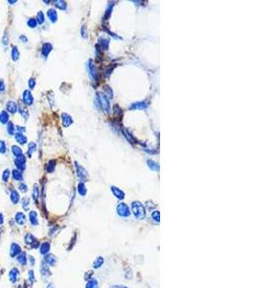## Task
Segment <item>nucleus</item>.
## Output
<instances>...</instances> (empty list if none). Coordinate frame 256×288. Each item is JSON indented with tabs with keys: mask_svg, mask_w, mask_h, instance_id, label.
<instances>
[{
	"mask_svg": "<svg viewBox=\"0 0 256 288\" xmlns=\"http://www.w3.org/2000/svg\"><path fill=\"white\" fill-rule=\"evenodd\" d=\"M29 279H30L31 282L35 281V275H34L33 271H29Z\"/></svg>",
	"mask_w": 256,
	"mask_h": 288,
	"instance_id": "50",
	"label": "nucleus"
},
{
	"mask_svg": "<svg viewBox=\"0 0 256 288\" xmlns=\"http://www.w3.org/2000/svg\"><path fill=\"white\" fill-rule=\"evenodd\" d=\"M35 86H36V80L34 78H31L30 80H29V88L31 89H33L35 88Z\"/></svg>",
	"mask_w": 256,
	"mask_h": 288,
	"instance_id": "47",
	"label": "nucleus"
},
{
	"mask_svg": "<svg viewBox=\"0 0 256 288\" xmlns=\"http://www.w3.org/2000/svg\"><path fill=\"white\" fill-rule=\"evenodd\" d=\"M55 166H56V162H55V160H50L46 165L47 172H49V173L53 172V171L55 170Z\"/></svg>",
	"mask_w": 256,
	"mask_h": 288,
	"instance_id": "34",
	"label": "nucleus"
},
{
	"mask_svg": "<svg viewBox=\"0 0 256 288\" xmlns=\"http://www.w3.org/2000/svg\"><path fill=\"white\" fill-rule=\"evenodd\" d=\"M19 188H20L21 191L24 192V193L28 190V189H27V186H26V184H20V186H19Z\"/></svg>",
	"mask_w": 256,
	"mask_h": 288,
	"instance_id": "51",
	"label": "nucleus"
},
{
	"mask_svg": "<svg viewBox=\"0 0 256 288\" xmlns=\"http://www.w3.org/2000/svg\"><path fill=\"white\" fill-rule=\"evenodd\" d=\"M111 288H128L126 286H123V285H113Z\"/></svg>",
	"mask_w": 256,
	"mask_h": 288,
	"instance_id": "54",
	"label": "nucleus"
},
{
	"mask_svg": "<svg viewBox=\"0 0 256 288\" xmlns=\"http://www.w3.org/2000/svg\"><path fill=\"white\" fill-rule=\"evenodd\" d=\"M17 261L19 262L21 265H25L26 262H27V257H26V253H21L19 255H17Z\"/></svg>",
	"mask_w": 256,
	"mask_h": 288,
	"instance_id": "28",
	"label": "nucleus"
},
{
	"mask_svg": "<svg viewBox=\"0 0 256 288\" xmlns=\"http://www.w3.org/2000/svg\"><path fill=\"white\" fill-rule=\"evenodd\" d=\"M25 242H26V244L30 245V246H31L32 248H38V240L36 239V237H35V236L32 235V234H30V233L26 234V236H25Z\"/></svg>",
	"mask_w": 256,
	"mask_h": 288,
	"instance_id": "6",
	"label": "nucleus"
},
{
	"mask_svg": "<svg viewBox=\"0 0 256 288\" xmlns=\"http://www.w3.org/2000/svg\"><path fill=\"white\" fill-rule=\"evenodd\" d=\"M9 177H10V170L9 169H6V170L3 172V175H2V179H3L4 182H7L9 180Z\"/></svg>",
	"mask_w": 256,
	"mask_h": 288,
	"instance_id": "44",
	"label": "nucleus"
},
{
	"mask_svg": "<svg viewBox=\"0 0 256 288\" xmlns=\"http://www.w3.org/2000/svg\"><path fill=\"white\" fill-rule=\"evenodd\" d=\"M49 250H50V244H49V242H44V243H42L41 246H40V253H42V255H46V253L49 252Z\"/></svg>",
	"mask_w": 256,
	"mask_h": 288,
	"instance_id": "25",
	"label": "nucleus"
},
{
	"mask_svg": "<svg viewBox=\"0 0 256 288\" xmlns=\"http://www.w3.org/2000/svg\"><path fill=\"white\" fill-rule=\"evenodd\" d=\"M152 217H153V219H154L155 221L159 222L160 221V213H159V211H158V210L154 211V212H153V214H152Z\"/></svg>",
	"mask_w": 256,
	"mask_h": 288,
	"instance_id": "42",
	"label": "nucleus"
},
{
	"mask_svg": "<svg viewBox=\"0 0 256 288\" xmlns=\"http://www.w3.org/2000/svg\"><path fill=\"white\" fill-rule=\"evenodd\" d=\"M97 46L98 47L100 46L101 47V49H107V47H109V41H107V39H100Z\"/></svg>",
	"mask_w": 256,
	"mask_h": 288,
	"instance_id": "27",
	"label": "nucleus"
},
{
	"mask_svg": "<svg viewBox=\"0 0 256 288\" xmlns=\"http://www.w3.org/2000/svg\"><path fill=\"white\" fill-rule=\"evenodd\" d=\"M20 251H21V249H20L19 245L17 244V243H13L12 246H11V250H10L11 257H17V255H18V253H20Z\"/></svg>",
	"mask_w": 256,
	"mask_h": 288,
	"instance_id": "13",
	"label": "nucleus"
},
{
	"mask_svg": "<svg viewBox=\"0 0 256 288\" xmlns=\"http://www.w3.org/2000/svg\"><path fill=\"white\" fill-rule=\"evenodd\" d=\"M36 145L34 143V142H31V143L29 144V149H28V156L29 157H31V155L36 151Z\"/></svg>",
	"mask_w": 256,
	"mask_h": 288,
	"instance_id": "37",
	"label": "nucleus"
},
{
	"mask_svg": "<svg viewBox=\"0 0 256 288\" xmlns=\"http://www.w3.org/2000/svg\"><path fill=\"white\" fill-rule=\"evenodd\" d=\"M103 263H104V258L101 257H97L96 259H95L94 262H93V268H95V269L100 268L103 265Z\"/></svg>",
	"mask_w": 256,
	"mask_h": 288,
	"instance_id": "32",
	"label": "nucleus"
},
{
	"mask_svg": "<svg viewBox=\"0 0 256 288\" xmlns=\"http://www.w3.org/2000/svg\"><path fill=\"white\" fill-rule=\"evenodd\" d=\"M86 288H98V281L96 279H89L86 283Z\"/></svg>",
	"mask_w": 256,
	"mask_h": 288,
	"instance_id": "29",
	"label": "nucleus"
},
{
	"mask_svg": "<svg viewBox=\"0 0 256 288\" xmlns=\"http://www.w3.org/2000/svg\"><path fill=\"white\" fill-rule=\"evenodd\" d=\"M41 273L43 276H49L50 275V270L48 266L45 265V264H42L41 265Z\"/></svg>",
	"mask_w": 256,
	"mask_h": 288,
	"instance_id": "38",
	"label": "nucleus"
},
{
	"mask_svg": "<svg viewBox=\"0 0 256 288\" xmlns=\"http://www.w3.org/2000/svg\"><path fill=\"white\" fill-rule=\"evenodd\" d=\"M47 15H48L49 19L51 20V22H56L57 19H58V15H57V12L55 11L54 9H49L48 12H47Z\"/></svg>",
	"mask_w": 256,
	"mask_h": 288,
	"instance_id": "18",
	"label": "nucleus"
},
{
	"mask_svg": "<svg viewBox=\"0 0 256 288\" xmlns=\"http://www.w3.org/2000/svg\"><path fill=\"white\" fill-rule=\"evenodd\" d=\"M113 110H114V114L115 115H122V110L120 109V107L118 105H114V108H113Z\"/></svg>",
	"mask_w": 256,
	"mask_h": 288,
	"instance_id": "45",
	"label": "nucleus"
},
{
	"mask_svg": "<svg viewBox=\"0 0 256 288\" xmlns=\"http://www.w3.org/2000/svg\"><path fill=\"white\" fill-rule=\"evenodd\" d=\"M5 90V84L3 80L0 81V91H4Z\"/></svg>",
	"mask_w": 256,
	"mask_h": 288,
	"instance_id": "53",
	"label": "nucleus"
},
{
	"mask_svg": "<svg viewBox=\"0 0 256 288\" xmlns=\"http://www.w3.org/2000/svg\"><path fill=\"white\" fill-rule=\"evenodd\" d=\"M30 262L32 263V265H33V264L35 263V259H34V257H30Z\"/></svg>",
	"mask_w": 256,
	"mask_h": 288,
	"instance_id": "56",
	"label": "nucleus"
},
{
	"mask_svg": "<svg viewBox=\"0 0 256 288\" xmlns=\"http://www.w3.org/2000/svg\"><path fill=\"white\" fill-rule=\"evenodd\" d=\"M15 221L18 225H24L26 222V216L24 213L22 212H17V215H15Z\"/></svg>",
	"mask_w": 256,
	"mask_h": 288,
	"instance_id": "17",
	"label": "nucleus"
},
{
	"mask_svg": "<svg viewBox=\"0 0 256 288\" xmlns=\"http://www.w3.org/2000/svg\"><path fill=\"white\" fill-rule=\"evenodd\" d=\"M15 165H17V167L19 169V170H24L25 169V162H26V158L23 155H20V156H18V157H17V158H15Z\"/></svg>",
	"mask_w": 256,
	"mask_h": 288,
	"instance_id": "7",
	"label": "nucleus"
},
{
	"mask_svg": "<svg viewBox=\"0 0 256 288\" xmlns=\"http://www.w3.org/2000/svg\"><path fill=\"white\" fill-rule=\"evenodd\" d=\"M111 9H112V8H110V9H109H109H107V12H105V18H109V17L110 14H111Z\"/></svg>",
	"mask_w": 256,
	"mask_h": 288,
	"instance_id": "52",
	"label": "nucleus"
},
{
	"mask_svg": "<svg viewBox=\"0 0 256 288\" xmlns=\"http://www.w3.org/2000/svg\"><path fill=\"white\" fill-rule=\"evenodd\" d=\"M29 220H30V223L32 224V225H34V226L38 225V213L34 210L30 211V213H29Z\"/></svg>",
	"mask_w": 256,
	"mask_h": 288,
	"instance_id": "14",
	"label": "nucleus"
},
{
	"mask_svg": "<svg viewBox=\"0 0 256 288\" xmlns=\"http://www.w3.org/2000/svg\"><path fill=\"white\" fill-rule=\"evenodd\" d=\"M28 206H29V199H27V198H24V199L22 200V207L24 208L25 210H27Z\"/></svg>",
	"mask_w": 256,
	"mask_h": 288,
	"instance_id": "49",
	"label": "nucleus"
},
{
	"mask_svg": "<svg viewBox=\"0 0 256 288\" xmlns=\"http://www.w3.org/2000/svg\"><path fill=\"white\" fill-rule=\"evenodd\" d=\"M47 288H53V284H50V285H48V287H47Z\"/></svg>",
	"mask_w": 256,
	"mask_h": 288,
	"instance_id": "58",
	"label": "nucleus"
},
{
	"mask_svg": "<svg viewBox=\"0 0 256 288\" xmlns=\"http://www.w3.org/2000/svg\"><path fill=\"white\" fill-rule=\"evenodd\" d=\"M147 164H148V166H149V168H151L152 170H154V171H158V170H159V165H158V163L154 162V160H147Z\"/></svg>",
	"mask_w": 256,
	"mask_h": 288,
	"instance_id": "23",
	"label": "nucleus"
},
{
	"mask_svg": "<svg viewBox=\"0 0 256 288\" xmlns=\"http://www.w3.org/2000/svg\"><path fill=\"white\" fill-rule=\"evenodd\" d=\"M6 152V145H5V142L3 140H0V153L4 154Z\"/></svg>",
	"mask_w": 256,
	"mask_h": 288,
	"instance_id": "46",
	"label": "nucleus"
},
{
	"mask_svg": "<svg viewBox=\"0 0 256 288\" xmlns=\"http://www.w3.org/2000/svg\"><path fill=\"white\" fill-rule=\"evenodd\" d=\"M8 120H9V114H8V112H5V110L1 112V113H0V122L3 124H6L8 122Z\"/></svg>",
	"mask_w": 256,
	"mask_h": 288,
	"instance_id": "30",
	"label": "nucleus"
},
{
	"mask_svg": "<svg viewBox=\"0 0 256 288\" xmlns=\"http://www.w3.org/2000/svg\"><path fill=\"white\" fill-rule=\"evenodd\" d=\"M6 108L8 110V112H10L11 113H15L17 112V103L14 101H9L7 103Z\"/></svg>",
	"mask_w": 256,
	"mask_h": 288,
	"instance_id": "16",
	"label": "nucleus"
},
{
	"mask_svg": "<svg viewBox=\"0 0 256 288\" xmlns=\"http://www.w3.org/2000/svg\"><path fill=\"white\" fill-rule=\"evenodd\" d=\"M52 48H53V46H52L51 43H49V42L44 43L43 46H42V49H41L42 55H43L44 57H47L49 55V53L52 51Z\"/></svg>",
	"mask_w": 256,
	"mask_h": 288,
	"instance_id": "15",
	"label": "nucleus"
},
{
	"mask_svg": "<svg viewBox=\"0 0 256 288\" xmlns=\"http://www.w3.org/2000/svg\"><path fill=\"white\" fill-rule=\"evenodd\" d=\"M20 39H22V41H23V39H24L25 41H27V39H26L25 37H23V36H21V37H20Z\"/></svg>",
	"mask_w": 256,
	"mask_h": 288,
	"instance_id": "57",
	"label": "nucleus"
},
{
	"mask_svg": "<svg viewBox=\"0 0 256 288\" xmlns=\"http://www.w3.org/2000/svg\"><path fill=\"white\" fill-rule=\"evenodd\" d=\"M97 99L99 100L100 106L103 109V110L105 113H109L110 112V103L109 100L105 96V94H104L103 92H98L97 93Z\"/></svg>",
	"mask_w": 256,
	"mask_h": 288,
	"instance_id": "2",
	"label": "nucleus"
},
{
	"mask_svg": "<svg viewBox=\"0 0 256 288\" xmlns=\"http://www.w3.org/2000/svg\"><path fill=\"white\" fill-rule=\"evenodd\" d=\"M148 107V104L146 101H141V102H135L133 103L130 107V110H145Z\"/></svg>",
	"mask_w": 256,
	"mask_h": 288,
	"instance_id": "10",
	"label": "nucleus"
},
{
	"mask_svg": "<svg viewBox=\"0 0 256 288\" xmlns=\"http://www.w3.org/2000/svg\"><path fill=\"white\" fill-rule=\"evenodd\" d=\"M12 152H13V154L15 155L17 157H18V156H20V155H22V150H21L18 146H15V145L12 146Z\"/></svg>",
	"mask_w": 256,
	"mask_h": 288,
	"instance_id": "36",
	"label": "nucleus"
},
{
	"mask_svg": "<svg viewBox=\"0 0 256 288\" xmlns=\"http://www.w3.org/2000/svg\"><path fill=\"white\" fill-rule=\"evenodd\" d=\"M44 260H45L46 264L51 265V266H54L57 262V258L55 257V255H47L45 257V258H44Z\"/></svg>",
	"mask_w": 256,
	"mask_h": 288,
	"instance_id": "19",
	"label": "nucleus"
},
{
	"mask_svg": "<svg viewBox=\"0 0 256 288\" xmlns=\"http://www.w3.org/2000/svg\"><path fill=\"white\" fill-rule=\"evenodd\" d=\"M22 98H23V102H24V104L28 105V106H31L32 104H33L34 97H33V95H32L30 90H25L24 92H23Z\"/></svg>",
	"mask_w": 256,
	"mask_h": 288,
	"instance_id": "8",
	"label": "nucleus"
},
{
	"mask_svg": "<svg viewBox=\"0 0 256 288\" xmlns=\"http://www.w3.org/2000/svg\"><path fill=\"white\" fill-rule=\"evenodd\" d=\"M11 200L14 204H17L18 201H19V194L17 190H13L12 193H11Z\"/></svg>",
	"mask_w": 256,
	"mask_h": 288,
	"instance_id": "26",
	"label": "nucleus"
},
{
	"mask_svg": "<svg viewBox=\"0 0 256 288\" xmlns=\"http://www.w3.org/2000/svg\"><path fill=\"white\" fill-rule=\"evenodd\" d=\"M15 139H17V141L20 144H25L26 142H27V137H26L22 133H19V132L15 134Z\"/></svg>",
	"mask_w": 256,
	"mask_h": 288,
	"instance_id": "20",
	"label": "nucleus"
},
{
	"mask_svg": "<svg viewBox=\"0 0 256 288\" xmlns=\"http://www.w3.org/2000/svg\"><path fill=\"white\" fill-rule=\"evenodd\" d=\"M44 22V15L42 12H38V19H36V23L38 24H42Z\"/></svg>",
	"mask_w": 256,
	"mask_h": 288,
	"instance_id": "41",
	"label": "nucleus"
},
{
	"mask_svg": "<svg viewBox=\"0 0 256 288\" xmlns=\"http://www.w3.org/2000/svg\"><path fill=\"white\" fill-rule=\"evenodd\" d=\"M110 188H111L112 193L114 194V196L117 198V199L123 200L124 198H125V193H124L123 190H121L119 187H116L114 186H110Z\"/></svg>",
	"mask_w": 256,
	"mask_h": 288,
	"instance_id": "9",
	"label": "nucleus"
},
{
	"mask_svg": "<svg viewBox=\"0 0 256 288\" xmlns=\"http://www.w3.org/2000/svg\"><path fill=\"white\" fill-rule=\"evenodd\" d=\"M3 222H4V218H3V215L0 213V225H2L3 224Z\"/></svg>",
	"mask_w": 256,
	"mask_h": 288,
	"instance_id": "55",
	"label": "nucleus"
},
{
	"mask_svg": "<svg viewBox=\"0 0 256 288\" xmlns=\"http://www.w3.org/2000/svg\"><path fill=\"white\" fill-rule=\"evenodd\" d=\"M54 4L58 9L60 10H66V2L65 1H62V0H55L54 1Z\"/></svg>",
	"mask_w": 256,
	"mask_h": 288,
	"instance_id": "22",
	"label": "nucleus"
},
{
	"mask_svg": "<svg viewBox=\"0 0 256 288\" xmlns=\"http://www.w3.org/2000/svg\"><path fill=\"white\" fill-rule=\"evenodd\" d=\"M78 192L81 196H86V184H84L83 182L80 183L78 184Z\"/></svg>",
	"mask_w": 256,
	"mask_h": 288,
	"instance_id": "24",
	"label": "nucleus"
},
{
	"mask_svg": "<svg viewBox=\"0 0 256 288\" xmlns=\"http://www.w3.org/2000/svg\"><path fill=\"white\" fill-rule=\"evenodd\" d=\"M12 58L14 61H17L18 58H19V52H18V49L17 46L13 47V51H12Z\"/></svg>",
	"mask_w": 256,
	"mask_h": 288,
	"instance_id": "35",
	"label": "nucleus"
},
{
	"mask_svg": "<svg viewBox=\"0 0 256 288\" xmlns=\"http://www.w3.org/2000/svg\"><path fill=\"white\" fill-rule=\"evenodd\" d=\"M75 166H76V171H77V175L79 177V179L81 181L86 182L88 180V172L84 169L81 164H79L77 162H75Z\"/></svg>",
	"mask_w": 256,
	"mask_h": 288,
	"instance_id": "5",
	"label": "nucleus"
},
{
	"mask_svg": "<svg viewBox=\"0 0 256 288\" xmlns=\"http://www.w3.org/2000/svg\"><path fill=\"white\" fill-rule=\"evenodd\" d=\"M62 124L64 127H69L71 124L73 123V118L68 114V113L63 112L62 113Z\"/></svg>",
	"mask_w": 256,
	"mask_h": 288,
	"instance_id": "11",
	"label": "nucleus"
},
{
	"mask_svg": "<svg viewBox=\"0 0 256 288\" xmlns=\"http://www.w3.org/2000/svg\"><path fill=\"white\" fill-rule=\"evenodd\" d=\"M36 20L35 19V18H30V19L28 20V26L29 27H31V28H35L36 26Z\"/></svg>",
	"mask_w": 256,
	"mask_h": 288,
	"instance_id": "43",
	"label": "nucleus"
},
{
	"mask_svg": "<svg viewBox=\"0 0 256 288\" xmlns=\"http://www.w3.org/2000/svg\"><path fill=\"white\" fill-rule=\"evenodd\" d=\"M81 34H82V36H83V38H86V37H88V31H86V27L84 25L81 29Z\"/></svg>",
	"mask_w": 256,
	"mask_h": 288,
	"instance_id": "48",
	"label": "nucleus"
},
{
	"mask_svg": "<svg viewBox=\"0 0 256 288\" xmlns=\"http://www.w3.org/2000/svg\"><path fill=\"white\" fill-rule=\"evenodd\" d=\"M123 134H124V136H125L126 138L128 139V141L130 142V143H131V144H135L136 143V140L133 138V136L131 134L129 133L128 130L124 129V130H123Z\"/></svg>",
	"mask_w": 256,
	"mask_h": 288,
	"instance_id": "21",
	"label": "nucleus"
},
{
	"mask_svg": "<svg viewBox=\"0 0 256 288\" xmlns=\"http://www.w3.org/2000/svg\"><path fill=\"white\" fill-rule=\"evenodd\" d=\"M105 93H107V95H105L107 97H109L110 99L113 97V92H112V89L110 88V86H105Z\"/></svg>",
	"mask_w": 256,
	"mask_h": 288,
	"instance_id": "39",
	"label": "nucleus"
},
{
	"mask_svg": "<svg viewBox=\"0 0 256 288\" xmlns=\"http://www.w3.org/2000/svg\"><path fill=\"white\" fill-rule=\"evenodd\" d=\"M13 177H14V179L15 180V181H19L21 182L23 180V176H22V173L20 172V171H18V170H15L13 171Z\"/></svg>",
	"mask_w": 256,
	"mask_h": 288,
	"instance_id": "33",
	"label": "nucleus"
},
{
	"mask_svg": "<svg viewBox=\"0 0 256 288\" xmlns=\"http://www.w3.org/2000/svg\"><path fill=\"white\" fill-rule=\"evenodd\" d=\"M38 198H39V188H38V184H36L35 186H34V189H33V199L35 200L36 202H38Z\"/></svg>",
	"mask_w": 256,
	"mask_h": 288,
	"instance_id": "31",
	"label": "nucleus"
},
{
	"mask_svg": "<svg viewBox=\"0 0 256 288\" xmlns=\"http://www.w3.org/2000/svg\"><path fill=\"white\" fill-rule=\"evenodd\" d=\"M116 210H117V213L119 214L121 217H129L131 215V210L129 206L125 204V203H120L118 204V206L116 207Z\"/></svg>",
	"mask_w": 256,
	"mask_h": 288,
	"instance_id": "4",
	"label": "nucleus"
},
{
	"mask_svg": "<svg viewBox=\"0 0 256 288\" xmlns=\"http://www.w3.org/2000/svg\"><path fill=\"white\" fill-rule=\"evenodd\" d=\"M86 67H88V75L89 77L92 79L93 82H98V73H97V69L94 65V63L92 60H89L88 63H86Z\"/></svg>",
	"mask_w": 256,
	"mask_h": 288,
	"instance_id": "3",
	"label": "nucleus"
},
{
	"mask_svg": "<svg viewBox=\"0 0 256 288\" xmlns=\"http://www.w3.org/2000/svg\"><path fill=\"white\" fill-rule=\"evenodd\" d=\"M131 211H133V215L135 216V218L139 219V220L143 219L146 215L144 206L138 201H134V202L131 203Z\"/></svg>",
	"mask_w": 256,
	"mask_h": 288,
	"instance_id": "1",
	"label": "nucleus"
},
{
	"mask_svg": "<svg viewBox=\"0 0 256 288\" xmlns=\"http://www.w3.org/2000/svg\"><path fill=\"white\" fill-rule=\"evenodd\" d=\"M9 277H10V281L15 283V282L17 281L18 279V277H19V271H18L17 268H13L12 270L10 271V274H9Z\"/></svg>",
	"mask_w": 256,
	"mask_h": 288,
	"instance_id": "12",
	"label": "nucleus"
},
{
	"mask_svg": "<svg viewBox=\"0 0 256 288\" xmlns=\"http://www.w3.org/2000/svg\"><path fill=\"white\" fill-rule=\"evenodd\" d=\"M7 130H8V133H9L10 134H15V128L14 124H13L12 122H8V127H7Z\"/></svg>",
	"mask_w": 256,
	"mask_h": 288,
	"instance_id": "40",
	"label": "nucleus"
}]
</instances>
